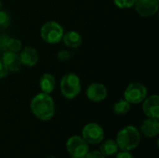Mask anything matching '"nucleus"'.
<instances>
[{
	"mask_svg": "<svg viewBox=\"0 0 159 158\" xmlns=\"http://www.w3.org/2000/svg\"><path fill=\"white\" fill-rule=\"evenodd\" d=\"M30 108L35 117L42 121L50 120L55 115V103L49 94L41 92L31 101Z\"/></svg>",
	"mask_w": 159,
	"mask_h": 158,
	"instance_id": "f257e3e1",
	"label": "nucleus"
},
{
	"mask_svg": "<svg viewBox=\"0 0 159 158\" xmlns=\"http://www.w3.org/2000/svg\"><path fill=\"white\" fill-rule=\"evenodd\" d=\"M116 142L120 151L130 152L139 146L141 142V132L133 126H127L117 133Z\"/></svg>",
	"mask_w": 159,
	"mask_h": 158,
	"instance_id": "f03ea898",
	"label": "nucleus"
},
{
	"mask_svg": "<svg viewBox=\"0 0 159 158\" xmlns=\"http://www.w3.org/2000/svg\"><path fill=\"white\" fill-rule=\"evenodd\" d=\"M61 92L65 99H75L81 90V83L77 74L74 73H68L64 74L60 84Z\"/></svg>",
	"mask_w": 159,
	"mask_h": 158,
	"instance_id": "7ed1b4c3",
	"label": "nucleus"
},
{
	"mask_svg": "<svg viewBox=\"0 0 159 158\" xmlns=\"http://www.w3.org/2000/svg\"><path fill=\"white\" fill-rule=\"evenodd\" d=\"M64 30L62 26L57 21L45 22L40 30V35L42 39L48 44H57L62 39Z\"/></svg>",
	"mask_w": 159,
	"mask_h": 158,
	"instance_id": "20e7f679",
	"label": "nucleus"
},
{
	"mask_svg": "<svg viewBox=\"0 0 159 158\" xmlns=\"http://www.w3.org/2000/svg\"><path fill=\"white\" fill-rule=\"evenodd\" d=\"M147 97V88L142 83H132L124 91V99L130 104L143 102Z\"/></svg>",
	"mask_w": 159,
	"mask_h": 158,
	"instance_id": "39448f33",
	"label": "nucleus"
},
{
	"mask_svg": "<svg viewBox=\"0 0 159 158\" xmlns=\"http://www.w3.org/2000/svg\"><path fill=\"white\" fill-rule=\"evenodd\" d=\"M66 150L71 156L84 158L89 151V146L82 136H72L66 142Z\"/></svg>",
	"mask_w": 159,
	"mask_h": 158,
	"instance_id": "423d86ee",
	"label": "nucleus"
},
{
	"mask_svg": "<svg viewBox=\"0 0 159 158\" xmlns=\"http://www.w3.org/2000/svg\"><path fill=\"white\" fill-rule=\"evenodd\" d=\"M82 138L89 144H100L104 139V130L97 123H89L82 129Z\"/></svg>",
	"mask_w": 159,
	"mask_h": 158,
	"instance_id": "0eeeda50",
	"label": "nucleus"
},
{
	"mask_svg": "<svg viewBox=\"0 0 159 158\" xmlns=\"http://www.w3.org/2000/svg\"><path fill=\"white\" fill-rule=\"evenodd\" d=\"M134 6L141 16L151 17L158 10V0H137Z\"/></svg>",
	"mask_w": 159,
	"mask_h": 158,
	"instance_id": "6e6552de",
	"label": "nucleus"
},
{
	"mask_svg": "<svg viewBox=\"0 0 159 158\" xmlns=\"http://www.w3.org/2000/svg\"><path fill=\"white\" fill-rule=\"evenodd\" d=\"M143 111L144 115L151 118L159 119V96L155 94L145 98L143 102Z\"/></svg>",
	"mask_w": 159,
	"mask_h": 158,
	"instance_id": "1a4fd4ad",
	"label": "nucleus"
},
{
	"mask_svg": "<svg viewBox=\"0 0 159 158\" xmlns=\"http://www.w3.org/2000/svg\"><path fill=\"white\" fill-rule=\"evenodd\" d=\"M87 97L94 102H102L107 97V88L102 84L93 83L87 89Z\"/></svg>",
	"mask_w": 159,
	"mask_h": 158,
	"instance_id": "9d476101",
	"label": "nucleus"
},
{
	"mask_svg": "<svg viewBox=\"0 0 159 158\" xmlns=\"http://www.w3.org/2000/svg\"><path fill=\"white\" fill-rule=\"evenodd\" d=\"M2 61L9 72H19L21 69L22 63L20 61V55L17 52L6 50L2 57Z\"/></svg>",
	"mask_w": 159,
	"mask_h": 158,
	"instance_id": "9b49d317",
	"label": "nucleus"
},
{
	"mask_svg": "<svg viewBox=\"0 0 159 158\" xmlns=\"http://www.w3.org/2000/svg\"><path fill=\"white\" fill-rule=\"evenodd\" d=\"M147 138H155L159 134V119L148 117L141 125V131Z\"/></svg>",
	"mask_w": 159,
	"mask_h": 158,
	"instance_id": "f8f14e48",
	"label": "nucleus"
},
{
	"mask_svg": "<svg viewBox=\"0 0 159 158\" xmlns=\"http://www.w3.org/2000/svg\"><path fill=\"white\" fill-rule=\"evenodd\" d=\"M20 58L22 65L32 67L38 61V53L35 48L32 47H25L20 54Z\"/></svg>",
	"mask_w": 159,
	"mask_h": 158,
	"instance_id": "ddd939ff",
	"label": "nucleus"
},
{
	"mask_svg": "<svg viewBox=\"0 0 159 158\" xmlns=\"http://www.w3.org/2000/svg\"><path fill=\"white\" fill-rule=\"evenodd\" d=\"M61 40H63V43L65 44V46L72 47V48L78 47L82 44V37L75 31H68L64 33Z\"/></svg>",
	"mask_w": 159,
	"mask_h": 158,
	"instance_id": "4468645a",
	"label": "nucleus"
},
{
	"mask_svg": "<svg viewBox=\"0 0 159 158\" xmlns=\"http://www.w3.org/2000/svg\"><path fill=\"white\" fill-rule=\"evenodd\" d=\"M39 85L42 92L50 94L55 88V77L51 74L46 73L41 76Z\"/></svg>",
	"mask_w": 159,
	"mask_h": 158,
	"instance_id": "2eb2a0df",
	"label": "nucleus"
},
{
	"mask_svg": "<svg viewBox=\"0 0 159 158\" xmlns=\"http://www.w3.org/2000/svg\"><path fill=\"white\" fill-rule=\"evenodd\" d=\"M99 151L106 157V156H112L116 155V153L119 151V148L116 141L106 140L101 144Z\"/></svg>",
	"mask_w": 159,
	"mask_h": 158,
	"instance_id": "dca6fc26",
	"label": "nucleus"
},
{
	"mask_svg": "<svg viewBox=\"0 0 159 158\" xmlns=\"http://www.w3.org/2000/svg\"><path fill=\"white\" fill-rule=\"evenodd\" d=\"M130 110V103H129L125 99L118 101L114 106V112L117 115H125Z\"/></svg>",
	"mask_w": 159,
	"mask_h": 158,
	"instance_id": "f3484780",
	"label": "nucleus"
},
{
	"mask_svg": "<svg viewBox=\"0 0 159 158\" xmlns=\"http://www.w3.org/2000/svg\"><path fill=\"white\" fill-rule=\"evenodd\" d=\"M21 48V42L17 38H8L7 43V50L18 52Z\"/></svg>",
	"mask_w": 159,
	"mask_h": 158,
	"instance_id": "a211bd4d",
	"label": "nucleus"
},
{
	"mask_svg": "<svg viewBox=\"0 0 159 158\" xmlns=\"http://www.w3.org/2000/svg\"><path fill=\"white\" fill-rule=\"evenodd\" d=\"M10 25V16L5 10H0V26L3 28H7Z\"/></svg>",
	"mask_w": 159,
	"mask_h": 158,
	"instance_id": "6ab92c4d",
	"label": "nucleus"
},
{
	"mask_svg": "<svg viewBox=\"0 0 159 158\" xmlns=\"http://www.w3.org/2000/svg\"><path fill=\"white\" fill-rule=\"evenodd\" d=\"M114 2L120 8H129L135 5L137 0H114Z\"/></svg>",
	"mask_w": 159,
	"mask_h": 158,
	"instance_id": "aec40b11",
	"label": "nucleus"
},
{
	"mask_svg": "<svg viewBox=\"0 0 159 158\" xmlns=\"http://www.w3.org/2000/svg\"><path fill=\"white\" fill-rule=\"evenodd\" d=\"M58 58H59V60H61V61H68V60L71 58V52L68 51V50H65V49L61 50V51H59V53H58Z\"/></svg>",
	"mask_w": 159,
	"mask_h": 158,
	"instance_id": "412c9836",
	"label": "nucleus"
},
{
	"mask_svg": "<svg viewBox=\"0 0 159 158\" xmlns=\"http://www.w3.org/2000/svg\"><path fill=\"white\" fill-rule=\"evenodd\" d=\"M84 158H105V156L100 151H91V152L89 151Z\"/></svg>",
	"mask_w": 159,
	"mask_h": 158,
	"instance_id": "4be33fe9",
	"label": "nucleus"
},
{
	"mask_svg": "<svg viewBox=\"0 0 159 158\" xmlns=\"http://www.w3.org/2000/svg\"><path fill=\"white\" fill-rule=\"evenodd\" d=\"M8 38L9 37L6 34H0V48L5 51L7 50V43Z\"/></svg>",
	"mask_w": 159,
	"mask_h": 158,
	"instance_id": "5701e85b",
	"label": "nucleus"
},
{
	"mask_svg": "<svg viewBox=\"0 0 159 158\" xmlns=\"http://www.w3.org/2000/svg\"><path fill=\"white\" fill-rule=\"evenodd\" d=\"M8 70L6 67V65L3 63L2 60L0 59V78H5L7 77V75L8 74Z\"/></svg>",
	"mask_w": 159,
	"mask_h": 158,
	"instance_id": "b1692460",
	"label": "nucleus"
},
{
	"mask_svg": "<svg viewBox=\"0 0 159 158\" xmlns=\"http://www.w3.org/2000/svg\"><path fill=\"white\" fill-rule=\"evenodd\" d=\"M116 158H135L128 151H118L116 155Z\"/></svg>",
	"mask_w": 159,
	"mask_h": 158,
	"instance_id": "393cba45",
	"label": "nucleus"
},
{
	"mask_svg": "<svg viewBox=\"0 0 159 158\" xmlns=\"http://www.w3.org/2000/svg\"><path fill=\"white\" fill-rule=\"evenodd\" d=\"M2 7H3V3L0 1V10H2Z\"/></svg>",
	"mask_w": 159,
	"mask_h": 158,
	"instance_id": "a878e982",
	"label": "nucleus"
},
{
	"mask_svg": "<svg viewBox=\"0 0 159 158\" xmlns=\"http://www.w3.org/2000/svg\"><path fill=\"white\" fill-rule=\"evenodd\" d=\"M47 158H55L54 156H48V157H47Z\"/></svg>",
	"mask_w": 159,
	"mask_h": 158,
	"instance_id": "bb28decb",
	"label": "nucleus"
},
{
	"mask_svg": "<svg viewBox=\"0 0 159 158\" xmlns=\"http://www.w3.org/2000/svg\"><path fill=\"white\" fill-rule=\"evenodd\" d=\"M71 158H77V157H74V156H72V157Z\"/></svg>",
	"mask_w": 159,
	"mask_h": 158,
	"instance_id": "cd10ccee",
	"label": "nucleus"
}]
</instances>
